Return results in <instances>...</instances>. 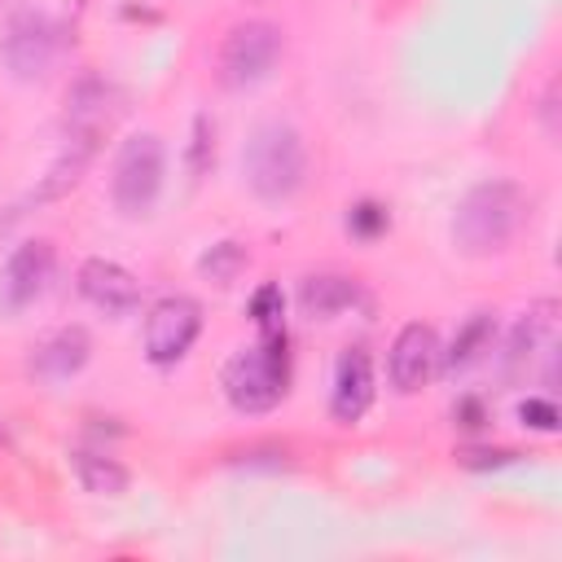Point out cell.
Returning a JSON list of instances; mask_svg holds the SVG:
<instances>
[{
    "instance_id": "cell-1",
    "label": "cell",
    "mask_w": 562,
    "mask_h": 562,
    "mask_svg": "<svg viewBox=\"0 0 562 562\" xmlns=\"http://www.w3.org/2000/svg\"><path fill=\"white\" fill-rule=\"evenodd\" d=\"M527 211L531 198L514 180H479L474 189H465V198L452 211V246L465 259L501 255L522 233Z\"/></svg>"
},
{
    "instance_id": "cell-2",
    "label": "cell",
    "mask_w": 562,
    "mask_h": 562,
    "mask_svg": "<svg viewBox=\"0 0 562 562\" xmlns=\"http://www.w3.org/2000/svg\"><path fill=\"white\" fill-rule=\"evenodd\" d=\"M246 184L259 202H290L307 184V145L303 132L285 119H263L241 149Z\"/></svg>"
},
{
    "instance_id": "cell-3",
    "label": "cell",
    "mask_w": 562,
    "mask_h": 562,
    "mask_svg": "<svg viewBox=\"0 0 562 562\" xmlns=\"http://www.w3.org/2000/svg\"><path fill=\"white\" fill-rule=\"evenodd\" d=\"M220 386L237 413H272L285 391H290V351H285V329L281 334H259V342L241 347L228 356Z\"/></svg>"
},
{
    "instance_id": "cell-4",
    "label": "cell",
    "mask_w": 562,
    "mask_h": 562,
    "mask_svg": "<svg viewBox=\"0 0 562 562\" xmlns=\"http://www.w3.org/2000/svg\"><path fill=\"white\" fill-rule=\"evenodd\" d=\"M281 57H285V31L268 18H246L224 31L220 53H215V79L228 92H246L272 79Z\"/></svg>"
},
{
    "instance_id": "cell-5",
    "label": "cell",
    "mask_w": 562,
    "mask_h": 562,
    "mask_svg": "<svg viewBox=\"0 0 562 562\" xmlns=\"http://www.w3.org/2000/svg\"><path fill=\"white\" fill-rule=\"evenodd\" d=\"M167 176V154L154 132H136L119 145L114 167H110V202L123 220H145L162 193Z\"/></svg>"
},
{
    "instance_id": "cell-6",
    "label": "cell",
    "mask_w": 562,
    "mask_h": 562,
    "mask_svg": "<svg viewBox=\"0 0 562 562\" xmlns=\"http://www.w3.org/2000/svg\"><path fill=\"white\" fill-rule=\"evenodd\" d=\"M202 334V303L189 294H167L145 312V360L167 369L189 356V347Z\"/></svg>"
},
{
    "instance_id": "cell-7",
    "label": "cell",
    "mask_w": 562,
    "mask_h": 562,
    "mask_svg": "<svg viewBox=\"0 0 562 562\" xmlns=\"http://www.w3.org/2000/svg\"><path fill=\"white\" fill-rule=\"evenodd\" d=\"M0 57H4V66L18 83L44 79V70L57 57V26L44 13H31V9L13 13L4 35H0Z\"/></svg>"
},
{
    "instance_id": "cell-8",
    "label": "cell",
    "mask_w": 562,
    "mask_h": 562,
    "mask_svg": "<svg viewBox=\"0 0 562 562\" xmlns=\"http://www.w3.org/2000/svg\"><path fill=\"white\" fill-rule=\"evenodd\" d=\"M119 114H123V92L110 79H101V75H83L66 92V119H61V127H66V136L88 140V145L101 149V140L114 132Z\"/></svg>"
},
{
    "instance_id": "cell-9",
    "label": "cell",
    "mask_w": 562,
    "mask_h": 562,
    "mask_svg": "<svg viewBox=\"0 0 562 562\" xmlns=\"http://www.w3.org/2000/svg\"><path fill=\"white\" fill-rule=\"evenodd\" d=\"M48 277H53V241H44V237L18 241L0 272V312H9V316L26 312L48 290Z\"/></svg>"
},
{
    "instance_id": "cell-10",
    "label": "cell",
    "mask_w": 562,
    "mask_h": 562,
    "mask_svg": "<svg viewBox=\"0 0 562 562\" xmlns=\"http://www.w3.org/2000/svg\"><path fill=\"white\" fill-rule=\"evenodd\" d=\"M439 334L422 321H408L395 342H391V360H386V373H391V386L400 395H417L435 373H439Z\"/></svg>"
},
{
    "instance_id": "cell-11",
    "label": "cell",
    "mask_w": 562,
    "mask_h": 562,
    "mask_svg": "<svg viewBox=\"0 0 562 562\" xmlns=\"http://www.w3.org/2000/svg\"><path fill=\"white\" fill-rule=\"evenodd\" d=\"M75 281H79V294L105 316H132L140 307V281L114 259H101V255L83 259Z\"/></svg>"
},
{
    "instance_id": "cell-12",
    "label": "cell",
    "mask_w": 562,
    "mask_h": 562,
    "mask_svg": "<svg viewBox=\"0 0 562 562\" xmlns=\"http://www.w3.org/2000/svg\"><path fill=\"white\" fill-rule=\"evenodd\" d=\"M373 404V360L364 347H347L334 360V382H329V417L338 426H351L369 413Z\"/></svg>"
},
{
    "instance_id": "cell-13",
    "label": "cell",
    "mask_w": 562,
    "mask_h": 562,
    "mask_svg": "<svg viewBox=\"0 0 562 562\" xmlns=\"http://www.w3.org/2000/svg\"><path fill=\"white\" fill-rule=\"evenodd\" d=\"M92 360V338L83 325H61L53 329L35 351H31V373L44 382H66Z\"/></svg>"
},
{
    "instance_id": "cell-14",
    "label": "cell",
    "mask_w": 562,
    "mask_h": 562,
    "mask_svg": "<svg viewBox=\"0 0 562 562\" xmlns=\"http://www.w3.org/2000/svg\"><path fill=\"white\" fill-rule=\"evenodd\" d=\"M360 303V281L342 272H312L299 281V312L307 321H338Z\"/></svg>"
},
{
    "instance_id": "cell-15",
    "label": "cell",
    "mask_w": 562,
    "mask_h": 562,
    "mask_svg": "<svg viewBox=\"0 0 562 562\" xmlns=\"http://www.w3.org/2000/svg\"><path fill=\"white\" fill-rule=\"evenodd\" d=\"M553 316H558V303H553V299H540V303H531V307L518 316V325L509 329V342H505V373H509V378L522 373V369L549 347V338H553Z\"/></svg>"
},
{
    "instance_id": "cell-16",
    "label": "cell",
    "mask_w": 562,
    "mask_h": 562,
    "mask_svg": "<svg viewBox=\"0 0 562 562\" xmlns=\"http://www.w3.org/2000/svg\"><path fill=\"white\" fill-rule=\"evenodd\" d=\"M492 338H496L492 312H470L465 325L452 334L448 351H439V369H443V373H465V369H474V364L492 351Z\"/></svg>"
},
{
    "instance_id": "cell-17",
    "label": "cell",
    "mask_w": 562,
    "mask_h": 562,
    "mask_svg": "<svg viewBox=\"0 0 562 562\" xmlns=\"http://www.w3.org/2000/svg\"><path fill=\"white\" fill-rule=\"evenodd\" d=\"M92 158H97V145L75 140V136H61V149H57V158L48 162V171H44V180H40V189H35V202H48V198H61L66 189H75V184L83 180V171H88Z\"/></svg>"
},
{
    "instance_id": "cell-18",
    "label": "cell",
    "mask_w": 562,
    "mask_h": 562,
    "mask_svg": "<svg viewBox=\"0 0 562 562\" xmlns=\"http://www.w3.org/2000/svg\"><path fill=\"white\" fill-rule=\"evenodd\" d=\"M66 461H70V470H75V479H79V487H83L88 496H123L127 483H132V474H127L114 457H105V452L75 448Z\"/></svg>"
},
{
    "instance_id": "cell-19",
    "label": "cell",
    "mask_w": 562,
    "mask_h": 562,
    "mask_svg": "<svg viewBox=\"0 0 562 562\" xmlns=\"http://www.w3.org/2000/svg\"><path fill=\"white\" fill-rule=\"evenodd\" d=\"M246 263H250V250H246V241H233V237H224V241H215L211 250H202V259H198V272H202L206 281H215V285H233V281L246 272Z\"/></svg>"
},
{
    "instance_id": "cell-20",
    "label": "cell",
    "mask_w": 562,
    "mask_h": 562,
    "mask_svg": "<svg viewBox=\"0 0 562 562\" xmlns=\"http://www.w3.org/2000/svg\"><path fill=\"white\" fill-rule=\"evenodd\" d=\"M250 321L259 334H281L285 329V294L281 285H259L250 294Z\"/></svg>"
},
{
    "instance_id": "cell-21",
    "label": "cell",
    "mask_w": 562,
    "mask_h": 562,
    "mask_svg": "<svg viewBox=\"0 0 562 562\" xmlns=\"http://www.w3.org/2000/svg\"><path fill=\"white\" fill-rule=\"evenodd\" d=\"M386 228H391V215H386V206L373 202V198H364V202H356V206L347 211V233L360 237V241H373V237H382Z\"/></svg>"
},
{
    "instance_id": "cell-22",
    "label": "cell",
    "mask_w": 562,
    "mask_h": 562,
    "mask_svg": "<svg viewBox=\"0 0 562 562\" xmlns=\"http://www.w3.org/2000/svg\"><path fill=\"white\" fill-rule=\"evenodd\" d=\"M211 162H215V123H211V114H198L193 132H189V176L202 180V171Z\"/></svg>"
},
{
    "instance_id": "cell-23",
    "label": "cell",
    "mask_w": 562,
    "mask_h": 562,
    "mask_svg": "<svg viewBox=\"0 0 562 562\" xmlns=\"http://www.w3.org/2000/svg\"><path fill=\"white\" fill-rule=\"evenodd\" d=\"M518 417H522V426H531V430H540V435L558 430V404H553L549 395H527V400L518 404Z\"/></svg>"
},
{
    "instance_id": "cell-24",
    "label": "cell",
    "mask_w": 562,
    "mask_h": 562,
    "mask_svg": "<svg viewBox=\"0 0 562 562\" xmlns=\"http://www.w3.org/2000/svg\"><path fill=\"white\" fill-rule=\"evenodd\" d=\"M518 452H509V448H465V452H457V461L465 465V470H487V465H509Z\"/></svg>"
},
{
    "instance_id": "cell-25",
    "label": "cell",
    "mask_w": 562,
    "mask_h": 562,
    "mask_svg": "<svg viewBox=\"0 0 562 562\" xmlns=\"http://www.w3.org/2000/svg\"><path fill=\"white\" fill-rule=\"evenodd\" d=\"M553 114H558V83H549V88H544V97H540V119H544V132H549V136H558Z\"/></svg>"
},
{
    "instance_id": "cell-26",
    "label": "cell",
    "mask_w": 562,
    "mask_h": 562,
    "mask_svg": "<svg viewBox=\"0 0 562 562\" xmlns=\"http://www.w3.org/2000/svg\"><path fill=\"white\" fill-rule=\"evenodd\" d=\"M452 417H465V422H461V426H483V408H479V404H474V400H461V408H457V413H452Z\"/></svg>"
}]
</instances>
